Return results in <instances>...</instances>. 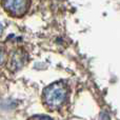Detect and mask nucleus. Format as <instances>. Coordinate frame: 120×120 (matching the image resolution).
I'll return each mask as SVG.
<instances>
[{
  "label": "nucleus",
  "mask_w": 120,
  "mask_h": 120,
  "mask_svg": "<svg viewBox=\"0 0 120 120\" xmlns=\"http://www.w3.org/2000/svg\"><path fill=\"white\" fill-rule=\"evenodd\" d=\"M2 29H3V26H2V24L0 23V32H1V30H2Z\"/></svg>",
  "instance_id": "nucleus-6"
},
{
  "label": "nucleus",
  "mask_w": 120,
  "mask_h": 120,
  "mask_svg": "<svg viewBox=\"0 0 120 120\" xmlns=\"http://www.w3.org/2000/svg\"><path fill=\"white\" fill-rule=\"evenodd\" d=\"M3 59H4V52L1 48H0V64L3 62Z\"/></svg>",
  "instance_id": "nucleus-5"
},
{
  "label": "nucleus",
  "mask_w": 120,
  "mask_h": 120,
  "mask_svg": "<svg viewBox=\"0 0 120 120\" xmlns=\"http://www.w3.org/2000/svg\"><path fill=\"white\" fill-rule=\"evenodd\" d=\"M30 120H53V119L49 116H34Z\"/></svg>",
  "instance_id": "nucleus-4"
},
{
  "label": "nucleus",
  "mask_w": 120,
  "mask_h": 120,
  "mask_svg": "<svg viewBox=\"0 0 120 120\" xmlns=\"http://www.w3.org/2000/svg\"><path fill=\"white\" fill-rule=\"evenodd\" d=\"M3 6L10 14L22 16L29 8V0H3Z\"/></svg>",
  "instance_id": "nucleus-2"
},
{
  "label": "nucleus",
  "mask_w": 120,
  "mask_h": 120,
  "mask_svg": "<svg viewBox=\"0 0 120 120\" xmlns=\"http://www.w3.org/2000/svg\"><path fill=\"white\" fill-rule=\"evenodd\" d=\"M68 86L64 82H55L45 89L43 93V101L49 109L57 110L68 99Z\"/></svg>",
  "instance_id": "nucleus-1"
},
{
  "label": "nucleus",
  "mask_w": 120,
  "mask_h": 120,
  "mask_svg": "<svg viewBox=\"0 0 120 120\" xmlns=\"http://www.w3.org/2000/svg\"><path fill=\"white\" fill-rule=\"evenodd\" d=\"M24 61H25L24 54H21V52H17L13 56L12 61H11V65H12L13 70H18L24 64Z\"/></svg>",
  "instance_id": "nucleus-3"
}]
</instances>
